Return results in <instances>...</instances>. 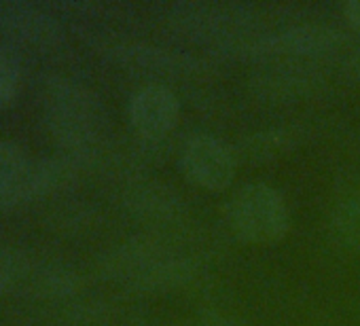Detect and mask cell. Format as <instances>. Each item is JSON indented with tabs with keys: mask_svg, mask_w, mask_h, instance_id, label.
I'll return each instance as SVG.
<instances>
[{
	"mask_svg": "<svg viewBox=\"0 0 360 326\" xmlns=\"http://www.w3.org/2000/svg\"><path fill=\"white\" fill-rule=\"evenodd\" d=\"M108 280L140 292H169L191 282L193 261L163 242L131 240L110 248L102 256Z\"/></svg>",
	"mask_w": 360,
	"mask_h": 326,
	"instance_id": "6da1fadb",
	"label": "cell"
},
{
	"mask_svg": "<svg viewBox=\"0 0 360 326\" xmlns=\"http://www.w3.org/2000/svg\"><path fill=\"white\" fill-rule=\"evenodd\" d=\"M343 32L324 24H295L269 32H250L227 43H219L212 51L229 60L246 62H309L328 56L343 45Z\"/></svg>",
	"mask_w": 360,
	"mask_h": 326,
	"instance_id": "7a4b0ae2",
	"label": "cell"
},
{
	"mask_svg": "<svg viewBox=\"0 0 360 326\" xmlns=\"http://www.w3.org/2000/svg\"><path fill=\"white\" fill-rule=\"evenodd\" d=\"M47 112L56 136L77 152L91 150L104 129L102 102L83 85L56 81L47 91Z\"/></svg>",
	"mask_w": 360,
	"mask_h": 326,
	"instance_id": "3957f363",
	"label": "cell"
},
{
	"mask_svg": "<svg viewBox=\"0 0 360 326\" xmlns=\"http://www.w3.org/2000/svg\"><path fill=\"white\" fill-rule=\"evenodd\" d=\"M231 231L250 244H271L290 227V212L282 193L267 183H246L227 202Z\"/></svg>",
	"mask_w": 360,
	"mask_h": 326,
	"instance_id": "277c9868",
	"label": "cell"
},
{
	"mask_svg": "<svg viewBox=\"0 0 360 326\" xmlns=\"http://www.w3.org/2000/svg\"><path fill=\"white\" fill-rule=\"evenodd\" d=\"M169 22L187 32L212 41V47L231 39L255 32L259 9L248 3H208V0H183L169 7Z\"/></svg>",
	"mask_w": 360,
	"mask_h": 326,
	"instance_id": "5b68a950",
	"label": "cell"
},
{
	"mask_svg": "<svg viewBox=\"0 0 360 326\" xmlns=\"http://www.w3.org/2000/svg\"><path fill=\"white\" fill-rule=\"evenodd\" d=\"M178 166L183 174L204 189H225L238 172V152L227 140L214 133H193L178 150Z\"/></svg>",
	"mask_w": 360,
	"mask_h": 326,
	"instance_id": "8992f818",
	"label": "cell"
},
{
	"mask_svg": "<svg viewBox=\"0 0 360 326\" xmlns=\"http://www.w3.org/2000/svg\"><path fill=\"white\" fill-rule=\"evenodd\" d=\"M324 87L326 79L311 62H269L248 79L250 93L267 104H299Z\"/></svg>",
	"mask_w": 360,
	"mask_h": 326,
	"instance_id": "52a82bcc",
	"label": "cell"
},
{
	"mask_svg": "<svg viewBox=\"0 0 360 326\" xmlns=\"http://www.w3.org/2000/svg\"><path fill=\"white\" fill-rule=\"evenodd\" d=\"M127 115L136 133L157 140L176 127L180 117V100L167 85L146 83L131 93Z\"/></svg>",
	"mask_w": 360,
	"mask_h": 326,
	"instance_id": "ba28073f",
	"label": "cell"
},
{
	"mask_svg": "<svg viewBox=\"0 0 360 326\" xmlns=\"http://www.w3.org/2000/svg\"><path fill=\"white\" fill-rule=\"evenodd\" d=\"M110 56L117 64L125 68L163 74V77H191L204 72L206 68V64L193 53L157 47V45H144V43L119 45L110 49Z\"/></svg>",
	"mask_w": 360,
	"mask_h": 326,
	"instance_id": "9c48e42d",
	"label": "cell"
},
{
	"mask_svg": "<svg viewBox=\"0 0 360 326\" xmlns=\"http://www.w3.org/2000/svg\"><path fill=\"white\" fill-rule=\"evenodd\" d=\"M125 208L142 223L157 227H174L187 216L185 200L165 183H136L125 193Z\"/></svg>",
	"mask_w": 360,
	"mask_h": 326,
	"instance_id": "30bf717a",
	"label": "cell"
},
{
	"mask_svg": "<svg viewBox=\"0 0 360 326\" xmlns=\"http://www.w3.org/2000/svg\"><path fill=\"white\" fill-rule=\"evenodd\" d=\"M305 138V129L297 123H278L246 133L238 146V159L248 163H267L292 152Z\"/></svg>",
	"mask_w": 360,
	"mask_h": 326,
	"instance_id": "8fae6325",
	"label": "cell"
},
{
	"mask_svg": "<svg viewBox=\"0 0 360 326\" xmlns=\"http://www.w3.org/2000/svg\"><path fill=\"white\" fill-rule=\"evenodd\" d=\"M0 26L37 43H51L62 32L53 18L22 3H0Z\"/></svg>",
	"mask_w": 360,
	"mask_h": 326,
	"instance_id": "7c38bea8",
	"label": "cell"
},
{
	"mask_svg": "<svg viewBox=\"0 0 360 326\" xmlns=\"http://www.w3.org/2000/svg\"><path fill=\"white\" fill-rule=\"evenodd\" d=\"M66 166L58 159H43V161H30L26 172L7 189L0 191V202L5 204H18L24 200H32L34 195H41L56 187L60 178L64 176Z\"/></svg>",
	"mask_w": 360,
	"mask_h": 326,
	"instance_id": "4fadbf2b",
	"label": "cell"
},
{
	"mask_svg": "<svg viewBox=\"0 0 360 326\" xmlns=\"http://www.w3.org/2000/svg\"><path fill=\"white\" fill-rule=\"evenodd\" d=\"M326 227L337 246L349 250L360 248V191L343 193L333 204Z\"/></svg>",
	"mask_w": 360,
	"mask_h": 326,
	"instance_id": "5bb4252c",
	"label": "cell"
},
{
	"mask_svg": "<svg viewBox=\"0 0 360 326\" xmlns=\"http://www.w3.org/2000/svg\"><path fill=\"white\" fill-rule=\"evenodd\" d=\"M24 150L9 140H0V191L11 187L28 168Z\"/></svg>",
	"mask_w": 360,
	"mask_h": 326,
	"instance_id": "9a60e30c",
	"label": "cell"
},
{
	"mask_svg": "<svg viewBox=\"0 0 360 326\" xmlns=\"http://www.w3.org/2000/svg\"><path fill=\"white\" fill-rule=\"evenodd\" d=\"M18 83H20L18 60L7 51H0V104L9 102L15 96Z\"/></svg>",
	"mask_w": 360,
	"mask_h": 326,
	"instance_id": "2e32d148",
	"label": "cell"
},
{
	"mask_svg": "<svg viewBox=\"0 0 360 326\" xmlns=\"http://www.w3.org/2000/svg\"><path fill=\"white\" fill-rule=\"evenodd\" d=\"M191 326H244L236 315H229L225 311H217V309H210V311H202Z\"/></svg>",
	"mask_w": 360,
	"mask_h": 326,
	"instance_id": "e0dca14e",
	"label": "cell"
},
{
	"mask_svg": "<svg viewBox=\"0 0 360 326\" xmlns=\"http://www.w3.org/2000/svg\"><path fill=\"white\" fill-rule=\"evenodd\" d=\"M20 269V259L11 250H0V290H3L18 273Z\"/></svg>",
	"mask_w": 360,
	"mask_h": 326,
	"instance_id": "ac0fdd59",
	"label": "cell"
},
{
	"mask_svg": "<svg viewBox=\"0 0 360 326\" xmlns=\"http://www.w3.org/2000/svg\"><path fill=\"white\" fill-rule=\"evenodd\" d=\"M343 74L352 81H360V45L354 47L345 58H343Z\"/></svg>",
	"mask_w": 360,
	"mask_h": 326,
	"instance_id": "d6986e66",
	"label": "cell"
},
{
	"mask_svg": "<svg viewBox=\"0 0 360 326\" xmlns=\"http://www.w3.org/2000/svg\"><path fill=\"white\" fill-rule=\"evenodd\" d=\"M343 15L352 26L360 28V0H349V3H345L343 5Z\"/></svg>",
	"mask_w": 360,
	"mask_h": 326,
	"instance_id": "ffe728a7",
	"label": "cell"
},
{
	"mask_svg": "<svg viewBox=\"0 0 360 326\" xmlns=\"http://www.w3.org/2000/svg\"><path fill=\"white\" fill-rule=\"evenodd\" d=\"M136 326H191V324H180V322H161V320H146V322H138Z\"/></svg>",
	"mask_w": 360,
	"mask_h": 326,
	"instance_id": "44dd1931",
	"label": "cell"
}]
</instances>
